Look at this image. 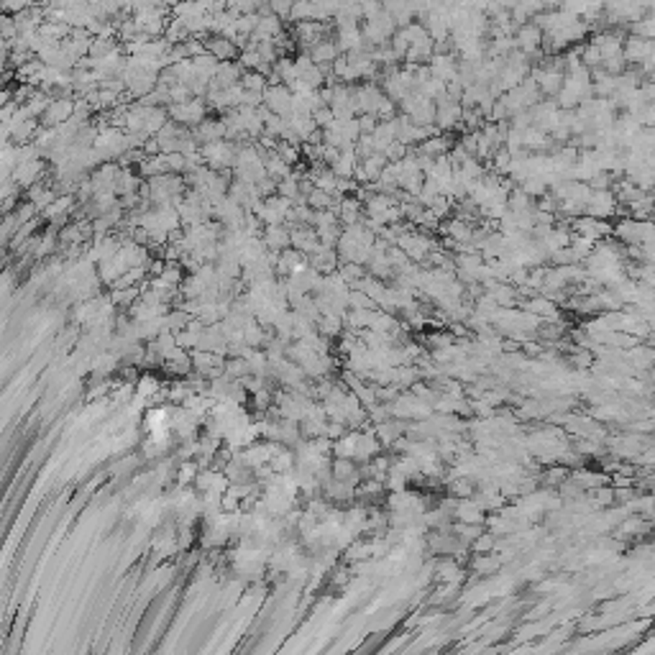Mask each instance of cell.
<instances>
[{
  "label": "cell",
  "instance_id": "6da1fadb",
  "mask_svg": "<svg viewBox=\"0 0 655 655\" xmlns=\"http://www.w3.org/2000/svg\"><path fill=\"white\" fill-rule=\"evenodd\" d=\"M540 41H543V31L537 29L535 23H522L514 29V44H517V52L522 54H535L540 52Z\"/></svg>",
  "mask_w": 655,
  "mask_h": 655
},
{
  "label": "cell",
  "instance_id": "7a4b0ae2",
  "mask_svg": "<svg viewBox=\"0 0 655 655\" xmlns=\"http://www.w3.org/2000/svg\"><path fill=\"white\" fill-rule=\"evenodd\" d=\"M333 41L341 54H353V52H364L366 49L358 26H335ZM366 52H369V49H366Z\"/></svg>",
  "mask_w": 655,
  "mask_h": 655
},
{
  "label": "cell",
  "instance_id": "3957f363",
  "mask_svg": "<svg viewBox=\"0 0 655 655\" xmlns=\"http://www.w3.org/2000/svg\"><path fill=\"white\" fill-rule=\"evenodd\" d=\"M648 57H653V41L638 36H625V41H622V59H625V64H635L638 67Z\"/></svg>",
  "mask_w": 655,
  "mask_h": 655
},
{
  "label": "cell",
  "instance_id": "277c9868",
  "mask_svg": "<svg viewBox=\"0 0 655 655\" xmlns=\"http://www.w3.org/2000/svg\"><path fill=\"white\" fill-rule=\"evenodd\" d=\"M307 267L313 269V272H318L321 276L333 274L335 269H338V256H335V248H323V246H321L318 251L307 256Z\"/></svg>",
  "mask_w": 655,
  "mask_h": 655
},
{
  "label": "cell",
  "instance_id": "5b68a950",
  "mask_svg": "<svg viewBox=\"0 0 655 655\" xmlns=\"http://www.w3.org/2000/svg\"><path fill=\"white\" fill-rule=\"evenodd\" d=\"M307 57H310V62L318 64V67H330V64L341 57V52H338L333 36H328V38H323V41H318V44L307 52Z\"/></svg>",
  "mask_w": 655,
  "mask_h": 655
},
{
  "label": "cell",
  "instance_id": "8992f818",
  "mask_svg": "<svg viewBox=\"0 0 655 655\" xmlns=\"http://www.w3.org/2000/svg\"><path fill=\"white\" fill-rule=\"evenodd\" d=\"M451 146H453V139L446 136V134H440V136L428 139V141H423L420 146H415V151L417 154H425V157H430V159H440V157H448Z\"/></svg>",
  "mask_w": 655,
  "mask_h": 655
},
{
  "label": "cell",
  "instance_id": "52a82bcc",
  "mask_svg": "<svg viewBox=\"0 0 655 655\" xmlns=\"http://www.w3.org/2000/svg\"><path fill=\"white\" fill-rule=\"evenodd\" d=\"M261 244H264V248L282 253L284 248H290V228L287 225H267Z\"/></svg>",
  "mask_w": 655,
  "mask_h": 655
},
{
  "label": "cell",
  "instance_id": "ba28073f",
  "mask_svg": "<svg viewBox=\"0 0 655 655\" xmlns=\"http://www.w3.org/2000/svg\"><path fill=\"white\" fill-rule=\"evenodd\" d=\"M356 167H358L356 154H353V151H341V154H338V159L330 164V171H333L338 179H353V171H356Z\"/></svg>",
  "mask_w": 655,
  "mask_h": 655
},
{
  "label": "cell",
  "instance_id": "9c48e42d",
  "mask_svg": "<svg viewBox=\"0 0 655 655\" xmlns=\"http://www.w3.org/2000/svg\"><path fill=\"white\" fill-rule=\"evenodd\" d=\"M543 341H558L561 335L566 333V325L561 321H540V325H537V330H535Z\"/></svg>",
  "mask_w": 655,
  "mask_h": 655
},
{
  "label": "cell",
  "instance_id": "30bf717a",
  "mask_svg": "<svg viewBox=\"0 0 655 655\" xmlns=\"http://www.w3.org/2000/svg\"><path fill=\"white\" fill-rule=\"evenodd\" d=\"M338 274H341V279L348 287H353L356 282H361L366 276V269L364 267H358V264H338V269H335Z\"/></svg>",
  "mask_w": 655,
  "mask_h": 655
},
{
  "label": "cell",
  "instance_id": "8fae6325",
  "mask_svg": "<svg viewBox=\"0 0 655 655\" xmlns=\"http://www.w3.org/2000/svg\"><path fill=\"white\" fill-rule=\"evenodd\" d=\"M307 208L313 213H321V210H333V195L323 192V190H313L307 195Z\"/></svg>",
  "mask_w": 655,
  "mask_h": 655
},
{
  "label": "cell",
  "instance_id": "7c38bea8",
  "mask_svg": "<svg viewBox=\"0 0 655 655\" xmlns=\"http://www.w3.org/2000/svg\"><path fill=\"white\" fill-rule=\"evenodd\" d=\"M208 46H210V52H213V57L220 62L236 57V46H233L228 38H213V41H208Z\"/></svg>",
  "mask_w": 655,
  "mask_h": 655
},
{
  "label": "cell",
  "instance_id": "4fadbf2b",
  "mask_svg": "<svg viewBox=\"0 0 655 655\" xmlns=\"http://www.w3.org/2000/svg\"><path fill=\"white\" fill-rule=\"evenodd\" d=\"M453 208H456V202H453V200H448V197H440V195H438V197H435V200L430 202V208H428V210H430L432 216H435V218L440 220V223H443V220H448V218H451Z\"/></svg>",
  "mask_w": 655,
  "mask_h": 655
},
{
  "label": "cell",
  "instance_id": "5bb4252c",
  "mask_svg": "<svg viewBox=\"0 0 655 655\" xmlns=\"http://www.w3.org/2000/svg\"><path fill=\"white\" fill-rule=\"evenodd\" d=\"M346 305H348V310H379V307L374 305V300H369L364 292H358V290H351L348 292Z\"/></svg>",
  "mask_w": 655,
  "mask_h": 655
},
{
  "label": "cell",
  "instance_id": "9a60e30c",
  "mask_svg": "<svg viewBox=\"0 0 655 655\" xmlns=\"http://www.w3.org/2000/svg\"><path fill=\"white\" fill-rule=\"evenodd\" d=\"M353 154H356L358 162H366L369 157H374L376 151H374V139L372 136H361L356 141V146H353Z\"/></svg>",
  "mask_w": 655,
  "mask_h": 655
},
{
  "label": "cell",
  "instance_id": "2e32d148",
  "mask_svg": "<svg viewBox=\"0 0 655 655\" xmlns=\"http://www.w3.org/2000/svg\"><path fill=\"white\" fill-rule=\"evenodd\" d=\"M356 123H358V131H361V136H372L379 120L374 118V115H356Z\"/></svg>",
  "mask_w": 655,
  "mask_h": 655
}]
</instances>
